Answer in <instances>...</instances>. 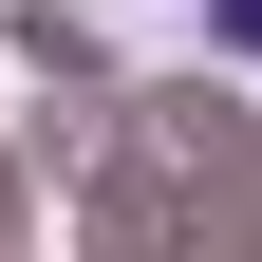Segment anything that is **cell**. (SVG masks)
I'll return each mask as SVG.
<instances>
[{
  "label": "cell",
  "instance_id": "obj_1",
  "mask_svg": "<svg viewBox=\"0 0 262 262\" xmlns=\"http://www.w3.org/2000/svg\"><path fill=\"white\" fill-rule=\"evenodd\" d=\"M206 19H225V38H244V56H262V0H206Z\"/></svg>",
  "mask_w": 262,
  "mask_h": 262
}]
</instances>
